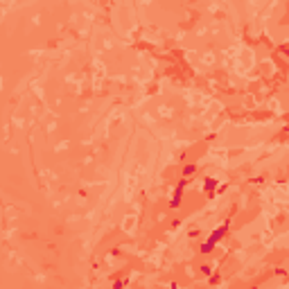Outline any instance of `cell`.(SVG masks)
Wrapping results in <instances>:
<instances>
[{"label": "cell", "mask_w": 289, "mask_h": 289, "mask_svg": "<svg viewBox=\"0 0 289 289\" xmlns=\"http://www.w3.org/2000/svg\"><path fill=\"white\" fill-rule=\"evenodd\" d=\"M226 230H228V222H224V224H222V226H219V228H217V230H212L210 240H208V242H206L204 246H201V251H210L212 246H215V242H219V240H222V235H224V233H226Z\"/></svg>", "instance_id": "obj_1"}]
</instances>
